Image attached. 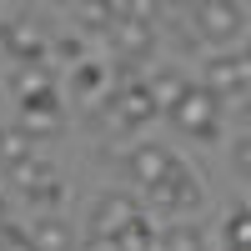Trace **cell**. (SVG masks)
Wrapping results in <instances>:
<instances>
[{"instance_id":"obj_7","label":"cell","mask_w":251,"mask_h":251,"mask_svg":"<svg viewBox=\"0 0 251 251\" xmlns=\"http://www.w3.org/2000/svg\"><path fill=\"white\" fill-rule=\"evenodd\" d=\"M141 211H136V201L126 196V191H111V196H100L96 206V216H91V241H116L126 226H131Z\"/></svg>"},{"instance_id":"obj_11","label":"cell","mask_w":251,"mask_h":251,"mask_svg":"<svg viewBox=\"0 0 251 251\" xmlns=\"http://www.w3.org/2000/svg\"><path fill=\"white\" fill-rule=\"evenodd\" d=\"M106 80H111L106 66H96V60H80V66L71 71V91H75L80 100H96V106H100V91H106Z\"/></svg>"},{"instance_id":"obj_24","label":"cell","mask_w":251,"mask_h":251,"mask_svg":"<svg viewBox=\"0 0 251 251\" xmlns=\"http://www.w3.org/2000/svg\"><path fill=\"white\" fill-rule=\"evenodd\" d=\"M0 226H5V196H0Z\"/></svg>"},{"instance_id":"obj_20","label":"cell","mask_w":251,"mask_h":251,"mask_svg":"<svg viewBox=\"0 0 251 251\" xmlns=\"http://www.w3.org/2000/svg\"><path fill=\"white\" fill-rule=\"evenodd\" d=\"M30 206H35V211H55V206H60V181L35 186V191H30Z\"/></svg>"},{"instance_id":"obj_6","label":"cell","mask_w":251,"mask_h":251,"mask_svg":"<svg viewBox=\"0 0 251 251\" xmlns=\"http://www.w3.org/2000/svg\"><path fill=\"white\" fill-rule=\"evenodd\" d=\"M20 131H25L30 141H40V136H46V141L60 136V100H55V86L20 100Z\"/></svg>"},{"instance_id":"obj_2","label":"cell","mask_w":251,"mask_h":251,"mask_svg":"<svg viewBox=\"0 0 251 251\" xmlns=\"http://www.w3.org/2000/svg\"><path fill=\"white\" fill-rule=\"evenodd\" d=\"M186 15H191L196 35L211 40V46H226V40H236L246 30V10L231 5V0H201V5H191Z\"/></svg>"},{"instance_id":"obj_4","label":"cell","mask_w":251,"mask_h":251,"mask_svg":"<svg viewBox=\"0 0 251 251\" xmlns=\"http://www.w3.org/2000/svg\"><path fill=\"white\" fill-rule=\"evenodd\" d=\"M151 201L161 206V211H191V206H201L206 201V191H201V181L191 176V166H171L156 186H151Z\"/></svg>"},{"instance_id":"obj_19","label":"cell","mask_w":251,"mask_h":251,"mask_svg":"<svg viewBox=\"0 0 251 251\" xmlns=\"http://www.w3.org/2000/svg\"><path fill=\"white\" fill-rule=\"evenodd\" d=\"M50 60H60V66L75 71V66H80V40H75V35H60L55 46H50Z\"/></svg>"},{"instance_id":"obj_9","label":"cell","mask_w":251,"mask_h":251,"mask_svg":"<svg viewBox=\"0 0 251 251\" xmlns=\"http://www.w3.org/2000/svg\"><path fill=\"white\" fill-rule=\"evenodd\" d=\"M171 166H176V156L166 151V146H136V151L126 156V176H131L141 191H151V186L171 171Z\"/></svg>"},{"instance_id":"obj_21","label":"cell","mask_w":251,"mask_h":251,"mask_svg":"<svg viewBox=\"0 0 251 251\" xmlns=\"http://www.w3.org/2000/svg\"><path fill=\"white\" fill-rule=\"evenodd\" d=\"M0 251H35V241L20 226H0Z\"/></svg>"},{"instance_id":"obj_15","label":"cell","mask_w":251,"mask_h":251,"mask_svg":"<svg viewBox=\"0 0 251 251\" xmlns=\"http://www.w3.org/2000/svg\"><path fill=\"white\" fill-rule=\"evenodd\" d=\"M116 251H156V226L146 221V216H136V221L116 236Z\"/></svg>"},{"instance_id":"obj_5","label":"cell","mask_w":251,"mask_h":251,"mask_svg":"<svg viewBox=\"0 0 251 251\" xmlns=\"http://www.w3.org/2000/svg\"><path fill=\"white\" fill-rule=\"evenodd\" d=\"M201 86L211 91L216 100H236V96H246V91H251V66H246L241 55H216L211 66H206Z\"/></svg>"},{"instance_id":"obj_14","label":"cell","mask_w":251,"mask_h":251,"mask_svg":"<svg viewBox=\"0 0 251 251\" xmlns=\"http://www.w3.org/2000/svg\"><path fill=\"white\" fill-rule=\"evenodd\" d=\"M35 151H40V146L20 131V126H15V131H0V166H5V171H10V166H20L25 156H35Z\"/></svg>"},{"instance_id":"obj_1","label":"cell","mask_w":251,"mask_h":251,"mask_svg":"<svg viewBox=\"0 0 251 251\" xmlns=\"http://www.w3.org/2000/svg\"><path fill=\"white\" fill-rule=\"evenodd\" d=\"M171 121L181 126L186 136H196V141H216L221 136V100L206 86H186V96H181V106L171 111Z\"/></svg>"},{"instance_id":"obj_16","label":"cell","mask_w":251,"mask_h":251,"mask_svg":"<svg viewBox=\"0 0 251 251\" xmlns=\"http://www.w3.org/2000/svg\"><path fill=\"white\" fill-rule=\"evenodd\" d=\"M71 20L86 30H116V5H71Z\"/></svg>"},{"instance_id":"obj_18","label":"cell","mask_w":251,"mask_h":251,"mask_svg":"<svg viewBox=\"0 0 251 251\" xmlns=\"http://www.w3.org/2000/svg\"><path fill=\"white\" fill-rule=\"evenodd\" d=\"M156 251H206L201 246V231H196V226H171V231H161L156 236Z\"/></svg>"},{"instance_id":"obj_22","label":"cell","mask_w":251,"mask_h":251,"mask_svg":"<svg viewBox=\"0 0 251 251\" xmlns=\"http://www.w3.org/2000/svg\"><path fill=\"white\" fill-rule=\"evenodd\" d=\"M231 161H236V171H241V176H251V136H241V141H236Z\"/></svg>"},{"instance_id":"obj_12","label":"cell","mask_w":251,"mask_h":251,"mask_svg":"<svg viewBox=\"0 0 251 251\" xmlns=\"http://www.w3.org/2000/svg\"><path fill=\"white\" fill-rule=\"evenodd\" d=\"M5 176H10V186H15V191H25V196L35 191V186H46V181H55V176H50V161L40 156V151H35V156H25L20 166H10Z\"/></svg>"},{"instance_id":"obj_3","label":"cell","mask_w":251,"mask_h":251,"mask_svg":"<svg viewBox=\"0 0 251 251\" xmlns=\"http://www.w3.org/2000/svg\"><path fill=\"white\" fill-rule=\"evenodd\" d=\"M0 46L15 60H25V66H46L50 60L46 30H35V20H25V15H0Z\"/></svg>"},{"instance_id":"obj_8","label":"cell","mask_w":251,"mask_h":251,"mask_svg":"<svg viewBox=\"0 0 251 251\" xmlns=\"http://www.w3.org/2000/svg\"><path fill=\"white\" fill-rule=\"evenodd\" d=\"M111 46H116V60H131V66H141V60L156 50V30H151V25H141V20H126V15L116 10Z\"/></svg>"},{"instance_id":"obj_13","label":"cell","mask_w":251,"mask_h":251,"mask_svg":"<svg viewBox=\"0 0 251 251\" xmlns=\"http://www.w3.org/2000/svg\"><path fill=\"white\" fill-rule=\"evenodd\" d=\"M30 241H35V251H71V226L60 216H40L30 226Z\"/></svg>"},{"instance_id":"obj_23","label":"cell","mask_w":251,"mask_h":251,"mask_svg":"<svg viewBox=\"0 0 251 251\" xmlns=\"http://www.w3.org/2000/svg\"><path fill=\"white\" fill-rule=\"evenodd\" d=\"M241 60H246V66H251V40H246V50H241Z\"/></svg>"},{"instance_id":"obj_17","label":"cell","mask_w":251,"mask_h":251,"mask_svg":"<svg viewBox=\"0 0 251 251\" xmlns=\"http://www.w3.org/2000/svg\"><path fill=\"white\" fill-rule=\"evenodd\" d=\"M221 231H226V251H251V206L231 211Z\"/></svg>"},{"instance_id":"obj_10","label":"cell","mask_w":251,"mask_h":251,"mask_svg":"<svg viewBox=\"0 0 251 251\" xmlns=\"http://www.w3.org/2000/svg\"><path fill=\"white\" fill-rule=\"evenodd\" d=\"M186 86H191V80H181L176 71H156L151 80H146V91H151V100H156V111H166V116H171V111L181 106V96H186Z\"/></svg>"}]
</instances>
